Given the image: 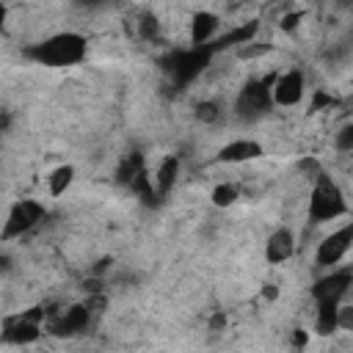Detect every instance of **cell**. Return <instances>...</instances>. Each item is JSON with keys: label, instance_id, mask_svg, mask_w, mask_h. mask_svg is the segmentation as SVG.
Wrapping results in <instances>:
<instances>
[{"label": "cell", "instance_id": "22", "mask_svg": "<svg viewBox=\"0 0 353 353\" xmlns=\"http://www.w3.org/2000/svg\"><path fill=\"white\" fill-rule=\"evenodd\" d=\"M301 19H303V14H301V11H290V14H284V17H281L279 28H281V30H287V33H292V30L301 25Z\"/></svg>", "mask_w": 353, "mask_h": 353}, {"label": "cell", "instance_id": "12", "mask_svg": "<svg viewBox=\"0 0 353 353\" xmlns=\"http://www.w3.org/2000/svg\"><path fill=\"white\" fill-rule=\"evenodd\" d=\"M256 157H262V146L256 141H251V138L229 141L218 152V160L221 163H248V160H256Z\"/></svg>", "mask_w": 353, "mask_h": 353}, {"label": "cell", "instance_id": "21", "mask_svg": "<svg viewBox=\"0 0 353 353\" xmlns=\"http://www.w3.org/2000/svg\"><path fill=\"white\" fill-rule=\"evenodd\" d=\"M339 328L353 331V303H339Z\"/></svg>", "mask_w": 353, "mask_h": 353}, {"label": "cell", "instance_id": "20", "mask_svg": "<svg viewBox=\"0 0 353 353\" xmlns=\"http://www.w3.org/2000/svg\"><path fill=\"white\" fill-rule=\"evenodd\" d=\"M339 105V99H334L331 94H325V91H314V97H312V110H323V108H336Z\"/></svg>", "mask_w": 353, "mask_h": 353}, {"label": "cell", "instance_id": "5", "mask_svg": "<svg viewBox=\"0 0 353 353\" xmlns=\"http://www.w3.org/2000/svg\"><path fill=\"white\" fill-rule=\"evenodd\" d=\"M44 207L33 199H19L11 204L8 210V218H6V226H3V240H11V237H22L25 232H30L33 226H39L44 221Z\"/></svg>", "mask_w": 353, "mask_h": 353}, {"label": "cell", "instance_id": "10", "mask_svg": "<svg viewBox=\"0 0 353 353\" xmlns=\"http://www.w3.org/2000/svg\"><path fill=\"white\" fill-rule=\"evenodd\" d=\"M221 19L212 11H196L190 19V44L193 47H210L218 36Z\"/></svg>", "mask_w": 353, "mask_h": 353}, {"label": "cell", "instance_id": "23", "mask_svg": "<svg viewBox=\"0 0 353 353\" xmlns=\"http://www.w3.org/2000/svg\"><path fill=\"white\" fill-rule=\"evenodd\" d=\"M309 342V331H303V328H295V334H292V345L295 347H303Z\"/></svg>", "mask_w": 353, "mask_h": 353}, {"label": "cell", "instance_id": "9", "mask_svg": "<svg viewBox=\"0 0 353 353\" xmlns=\"http://www.w3.org/2000/svg\"><path fill=\"white\" fill-rule=\"evenodd\" d=\"M88 320H91V306L88 303H74L61 317L52 320V334H58V336H74V334H80V331L88 328Z\"/></svg>", "mask_w": 353, "mask_h": 353}, {"label": "cell", "instance_id": "3", "mask_svg": "<svg viewBox=\"0 0 353 353\" xmlns=\"http://www.w3.org/2000/svg\"><path fill=\"white\" fill-rule=\"evenodd\" d=\"M273 83H276V74H270L265 80H256V83H245L243 91H240V97H237V102H234L237 116L245 119V121L262 119L270 110V105H273V97H270Z\"/></svg>", "mask_w": 353, "mask_h": 353}, {"label": "cell", "instance_id": "14", "mask_svg": "<svg viewBox=\"0 0 353 353\" xmlns=\"http://www.w3.org/2000/svg\"><path fill=\"white\" fill-rule=\"evenodd\" d=\"M176 176H179V157H176V154H168V157L160 163V168L154 171V176H152L157 196H165V193L176 185Z\"/></svg>", "mask_w": 353, "mask_h": 353}, {"label": "cell", "instance_id": "1", "mask_svg": "<svg viewBox=\"0 0 353 353\" xmlns=\"http://www.w3.org/2000/svg\"><path fill=\"white\" fill-rule=\"evenodd\" d=\"M88 52V41L85 36L80 33H72V30H63V33H55V36H47L44 41L39 44H30L25 50V55L41 66H74L85 58Z\"/></svg>", "mask_w": 353, "mask_h": 353}, {"label": "cell", "instance_id": "6", "mask_svg": "<svg viewBox=\"0 0 353 353\" xmlns=\"http://www.w3.org/2000/svg\"><path fill=\"white\" fill-rule=\"evenodd\" d=\"M350 245H353V223H347V226H342V229L325 234V237L317 243L314 259H317L320 268H334V265H339V262L345 259V254L350 251Z\"/></svg>", "mask_w": 353, "mask_h": 353}, {"label": "cell", "instance_id": "7", "mask_svg": "<svg viewBox=\"0 0 353 353\" xmlns=\"http://www.w3.org/2000/svg\"><path fill=\"white\" fill-rule=\"evenodd\" d=\"M303 91H306L303 72L301 69H287V72L276 74L270 97H273V105H279V108H295L303 99Z\"/></svg>", "mask_w": 353, "mask_h": 353}, {"label": "cell", "instance_id": "17", "mask_svg": "<svg viewBox=\"0 0 353 353\" xmlns=\"http://www.w3.org/2000/svg\"><path fill=\"white\" fill-rule=\"evenodd\" d=\"M196 119L204 121V124H218L221 121V105L218 102H210V99L199 102L196 105Z\"/></svg>", "mask_w": 353, "mask_h": 353}, {"label": "cell", "instance_id": "16", "mask_svg": "<svg viewBox=\"0 0 353 353\" xmlns=\"http://www.w3.org/2000/svg\"><path fill=\"white\" fill-rule=\"evenodd\" d=\"M212 204L215 207H232L237 199H240V190H237V185H232V182H221V185H215L212 188Z\"/></svg>", "mask_w": 353, "mask_h": 353}, {"label": "cell", "instance_id": "26", "mask_svg": "<svg viewBox=\"0 0 353 353\" xmlns=\"http://www.w3.org/2000/svg\"><path fill=\"white\" fill-rule=\"evenodd\" d=\"M342 108H345V110H347V113H353V94H350V97H347V99H345V102H342Z\"/></svg>", "mask_w": 353, "mask_h": 353}, {"label": "cell", "instance_id": "24", "mask_svg": "<svg viewBox=\"0 0 353 353\" xmlns=\"http://www.w3.org/2000/svg\"><path fill=\"white\" fill-rule=\"evenodd\" d=\"M262 298H265V301H276V298H279V287H276V284H265V287H262Z\"/></svg>", "mask_w": 353, "mask_h": 353}, {"label": "cell", "instance_id": "25", "mask_svg": "<svg viewBox=\"0 0 353 353\" xmlns=\"http://www.w3.org/2000/svg\"><path fill=\"white\" fill-rule=\"evenodd\" d=\"M223 325H226V317H223V314H215V317L210 320V328H212V331H218V328H223Z\"/></svg>", "mask_w": 353, "mask_h": 353}, {"label": "cell", "instance_id": "8", "mask_svg": "<svg viewBox=\"0 0 353 353\" xmlns=\"http://www.w3.org/2000/svg\"><path fill=\"white\" fill-rule=\"evenodd\" d=\"M353 287V270H331L325 276H320L314 284H312V298L320 303V301H342Z\"/></svg>", "mask_w": 353, "mask_h": 353}, {"label": "cell", "instance_id": "4", "mask_svg": "<svg viewBox=\"0 0 353 353\" xmlns=\"http://www.w3.org/2000/svg\"><path fill=\"white\" fill-rule=\"evenodd\" d=\"M47 309L44 306H33L28 312H19L14 317L3 320V339L14 342V345H30L41 336V320H44Z\"/></svg>", "mask_w": 353, "mask_h": 353}, {"label": "cell", "instance_id": "19", "mask_svg": "<svg viewBox=\"0 0 353 353\" xmlns=\"http://www.w3.org/2000/svg\"><path fill=\"white\" fill-rule=\"evenodd\" d=\"M334 143H336V149H339V152H353V121H347V124H342V127H339V132H336Z\"/></svg>", "mask_w": 353, "mask_h": 353}, {"label": "cell", "instance_id": "11", "mask_svg": "<svg viewBox=\"0 0 353 353\" xmlns=\"http://www.w3.org/2000/svg\"><path fill=\"white\" fill-rule=\"evenodd\" d=\"M295 254V234L290 229H276L268 240H265V259L270 265L287 262Z\"/></svg>", "mask_w": 353, "mask_h": 353}, {"label": "cell", "instance_id": "2", "mask_svg": "<svg viewBox=\"0 0 353 353\" xmlns=\"http://www.w3.org/2000/svg\"><path fill=\"white\" fill-rule=\"evenodd\" d=\"M347 212V201H345V193L339 190V185L325 176V174H317L314 176V185L309 190V218L314 223H328V221H336Z\"/></svg>", "mask_w": 353, "mask_h": 353}, {"label": "cell", "instance_id": "13", "mask_svg": "<svg viewBox=\"0 0 353 353\" xmlns=\"http://www.w3.org/2000/svg\"><path fill=\"white\" fill-rule=\"evenodd\" d=\"M339 328V303L336 301H320L314 312V331L320 336H331Z\"/></svg>", "mask_w": 353, "mask_h": 353}, {"label": "cell", "instance_id": "15", "mask_svg": "<svg viewBox=\"0 0 353 353\" xmlns=\"http://www.w3.org/2000/svg\"><path fill=\"white\" fill-rule=\"evenodd\" d=\"M72 179H74V168H72V165H58V168H55V171L47 176L50 196H63V193L69 190Z\"/></svg>", "mask_w": 353, "mask_h": 353}, {"label": "cell", "instance_id": "18", "mask_svg": "<svg viewBox=\"0 0 353 353\" xmlns=\"http://www.w3.org/2000/svg\"><path fill=\"white\" fill-rule=\"evenodd\" d=\"M270 50V44H262V41H248V44H243V47H237V58H243V61H251V58H259V55H265Z\"/></svg>", "mask_w": 353, "mask_h": 353}]
</instances>
